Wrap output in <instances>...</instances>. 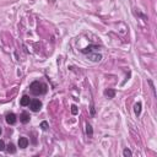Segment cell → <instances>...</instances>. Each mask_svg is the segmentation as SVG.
<instances>
[{
  "label": "cell",
  "instance_id": "obj_1",
  "mask_svg": "<svg viewBox=\"0 0 157 157\" xmlns=\"http://www.w3.org/2000/svg\"><path fill=\"white\" fill-rule=\"evenodd\" d=\"M30 90H31V92H32L33 95L38 96V95H44L48 89H47L46 84L39 82V81H35V82H32V84L30 85Z\"/></svg>",
  "mask_w": 157,
  "mask_h": 157
},
{
  "label": "cell",
  "instance_id": "obj_2",
  "mask_svg": "<svg viewBox=\"0 0 157 157\" xmlns=\"http://www.w3.org/2000/svg\"><path fill=\"white\" fill-rule=\"evenodd\" d=\"M30 108H31V111L32 112H38L41 108H42V102L39 100H31L30 102Z\"/></svg>",
  "mask_w": 157,
  "mask_h": 157
},
{
  "label": "cell",
  "instance_id": "obj_3",
  "mask_svg": "<svg viewBox=\"0 0 157 157\" xmlns=\"http://www.w3.org/2000/svg\"><path fill=\"white\" fill-rule=\"evenodd\" d=\"M5 120H6L7 124L10 125H14L16 121H17V118H16V115L14 114V113H10V114H7L6 118H5Z\"/></svg>",
  "mask_w": 157,
  "mask_h": 157
},
{
  "label": "cell",
  "instance_id": "obj_4",
  "mask_svg": "<svg viewBox=\"0 0 157 157\" xmlns=\"http://www.w3.org/2000/svg\"><path fill=\"white\" fill-rule=\"evenodd\" d=\"M27 146H28V139L25 138V136H21L18 139V147L20 149H26Z\"/></svg>",
  "mask_w": 157,
  "mask_h": 157
},
{
  "label": "cell",
  "instance_id": "obj_5",
  "mask_svg": "<svg viewBox=\"0 0 157 157\" xmlns=\"http://www.w3.org/2000/svg\"><path fill=\"white\" fill-rule=\"evenodd\" d=\"M89 59L91 61H100L101 59H102V55H101V54H98V53H96V54H89Z\"/></svg>",
  "mask_w": 157,
  "mask_h": 157
},
{
  "label": "cell",
  "instance_id": "obj_6",
  "mask_svg": "<svg viewBox=\"0 0 157 157\" xmlns=\"http://www.w3.org/2000/svg\"><path fill=\"white\" fill-rule=\"evenodd\" d=\"M20 121L23 123V124L28 123V121H30V114H28V113H22V114L20 115Z\"/></svg>",
  "mask_w": 157,
  "mask_h": 157
},
{
  "label": "cell",
  "instance_id": "obj_7",
  "mask_svg": "<svg viewBox=\"0 0 157 157\" xmlns=\"http://www.w3.org/2000/svg\"><path fill=\"white\" fill-rule=\"evenodd\" d=\"M30 102H31V100H30L28 96H23L21 98V101H20V104H21L22 107H26V106H28Z\"/></svg>",
  "mask_w": 157,
  "mask_h": 157
},
{
  "label": "cell",
  "instance_id": "obj_8",
  "mask_svg": "<svg viewBox=\"0 0 157 157\" xmlns=\"http://www.w3.org/2000/svg\"><path fill=\"white\" fill-rule=\"evenodd\" d=\"M104 96H107L108 98H114L115 96V91L114 90H112V89H108L104 91Z\"/></svg>",
  "mask_w": 157,
  "mask_h": 157
},
{
  "label": "cell",
  "instance_id": "obj_9",
  "mask_svg": "<svg viewBox=\"0 0 157 157\" xmlns=\"http://www.w3.org/2000/svg\"><path fill=\"white\" fill-rule=\"evenodd\" d=\"M141 107H143L141 102H138V103L134 106V113H135L136 115H140V113H141Z\"/></svg>",
  "mask_w": 157,
  "mask_h": 157
},
{
  "label": "cell",
  "instance_id": "obj_10",
  "mask_svg": "<svg viewBox=\"0 0 157 157\" xmlns=\"http://www.w3.org/2000/svg\"><path fill=\"white\" fill-rule=\"evenodd\" d=\"M6 150L7 154H15L16 152V147L14 146V144H10L9 146H7V149H5Z\"/></svg>",
  "mask_w": 157,
  "mask_h": 157
},
{
  "label": "cell",
  "instance_id": "obj_11",
  "mask_svg": "<svg viewBox=\"0 0 157 157\" xmlns=\"http://www.w3.org/2000/svg\"><path fill=\"white\" fill-rule=\"evenodd\" d=\"M86 134L89 136H92L93 135V129L90 124H86Z\"/></svg>",
  "mask_w": 157,
  "mask_h": 157
},
{
  "label": "cell",
  "instance_id": "obj_12",
  "mask_svg": "<svg viewBox=\"0 0 157 157\" xmlns=\"http://www.w3.org/2000/svg\"><path fill=\"white\" fill-rule=\"evenodd\" d=\"M39 126H41V129H42V130H44V131H46V130H48V128H49V124H48V121H42V123H41V125H39Z\"/></svg>",
  "mask_w": 157,
  "mask_h": 157
},
{
  "label": "cell",
  "instance_id": "obj_13",
  "mask_svg": "<svg viewBox=\"0 0 157 157\" xmlns=\"http://www.w3.org/2000/svg\"><path fill=\"white\" fill-rule=\"evenodd\" d=\"M149 85H150L151 90H152V92H154V96L156 97V90H155V86H154V82H152V80H149Z\"/></svg>",
  "mask_w": 157,
  "mask_h": 157
},
{
  "label": "cell",
  "instance_id": "obj_14",
  "mask_svg": "<svg viewBox=\"0 0 157 157\" xmlns=\"http://www.w3.org/2000/svg\"><path fill=\"white\" fill-rule=\"evenodd\" d=\"M123 155H124L125 157H128V156H133V152L129 149H125L124 151H123Z\"/></svg>",
  "mask_w": 157,
  "mask_h": 157
},
{
  "label": "cell",
  "instance_id": "obj_15",
  "mask_svg": "<svg viewBox=\"0 0 157 157\" xmlns=\"http://www.w3.org/2000/svg\"><path fill=\"white\" fill-rule=\"evenodd\" d=\"M71 113H72L74 115L77 114V107H76L75 104H72V106H71Z\"/></svg>",
  "mask_w": 157,
  "mask_h": 157
},
{
  "label": "cell",
  "instance_id": "obj_16",
  "mask_svg": "<svg viewBox=\"0 0 157 157\" xmlns=\"http://www.w3.org/2000/svg\"><path fill=\"white\" fill-rule=\"evenodd\" d=\"M5 150V143L3 140H0V151H4Z\"/></svg>",
  "mask_w": 157,
  "mask_h": 157
},
{
  "label": "cell",
  "instance_id": "obj_17",
  "mask_svg": "<svg viewBox=\"0 0 157 157\" xmlns=\"http://www.w3.org/2000/svg\"><path fill=\"white\" fill-rule=\"evenodd\" d=\"M0 134H1V128H0Z\"/></svg>",
  "mask_w": 157,
  "mask_h": 157
}]
</instances>
